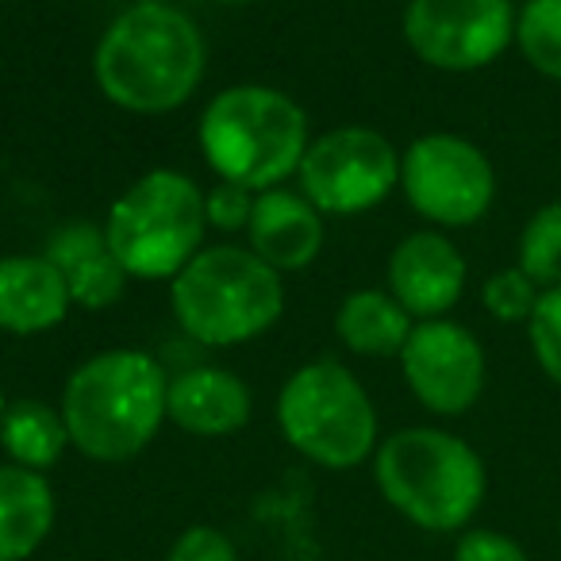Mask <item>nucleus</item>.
<instances>
[{
	"instance_id": "obj_1",
	"label": "nucleus",
	"mask_w": 561,
	"mask_h": 561,
	"mask_svg": "<svg viewBox=\"0 0 561 561\" xmlns=\"http://www.w3.org/2000/svg\"><path fill=\"white\" fill-rule=\"evenodd\" d=\"M208 70V39L178 4H131L93 50L104 101L131 116H170L196 96Z\"/></svg>"
},
{
	"instance_id": "obj_2",
	"label": "nucleus",
	"mask_w": 561,
	"mask_h": 561,
	"mask_svg": "<svg viewBox=\"0 0 561 561\" xmlns=\"http://www.w3.org/2000/svg\"><path fill=\"white\" fill-rule=\"evenodd\" d=\"M170 374L135 346H116L85 358L66 377L58 412L70 446L89 461L119 466L147 450L165 423Z\"/></svg>"
},
{
	"instance_id": "obj_3",
	"label": "nucleus",
	"mask_w": 561,
	"mask_h": 561,
	"mask_svg": "<svg viewBox=\"0 0 561 561\" xmlns=\"http://www.w3.org/2000/svg\"><path fill=\"white\" fill-rule=\"evenodd\" d=\"M374 481L385 504L427 535H461L489 496L481 454L443 427H400L381 438Z\"/></svg>"
},
{
	"instance_id": "obj_4",
	"label": "nucleus",
	"mask_w": 561,
	"mask_h": 561,
	"mask_svg": "<svg viewBox=\"0 0 561 561\" xmlns=\"http://www.w3.org/2000/svg\"><path fill=\"white\" fill-rule=\"evenodd\" d=\"M196 142L219 181L265 193L297 178L312 142L308 112L297 96L273 85H227L208 101Z\"/></svg>"
},
{
	"instance_id": "obj_5",
	"label": "nucleus",
	"mask_w": 561,
	"mask_h": 561,
	"mask_svg": "<svg viewBox=\"0 0 561 561\" xmlns=\"http://www.w3.org/2000/svg\"><path fill=\"white\" fill-rule=\"evenodd\" d=\"M170 308L193 343L227 351L262 339L285 312V280L250 247L208 242L170 280Z\"/></svg>"
},
{
	"instance_id": "obj_6",
	"label": "nucleus",
	"mask_w": 561,
	"mask_h": 561,
	"mask_svg": "<svg viewBox=\"0 0 561 561\" xmlns=\"http://www.w3.org/2000/svg\"><path fill=\"white\" fill-rule=\"evenodd\" d=\"M101 227L127 277L170 285L208 247L204 188L188 173L158 165L112 201Z\"/></svg>"
},
{
	"instance_id": "obj_7",
	"label": "nucleus",
	"mask_w": 561,
	"mask_h": 561,
	"mask_svg": "<svg viewBox=\"0 0 561 561\" xmlns=\"http://www.w3.org/2000/svg\"><path fill=\"white\" fill-rule=\"evenodd\" d=\"M277 427L300 458L331 473L366 466L381 446L374 397L339 358H316L293 369L277 392Z\"/></svg>"
},
{
	"instance_id": "obj_8",
	"label": "nucleus",
	"mask_w": 561,
	"mask_h": 561,
	"mask_svg": "<svg viewBox=\"0 0 561 561\" xmlns=\"http://www.w3.org/2000/svg\"><path fill=\"white\" fill-rule=\"evenodd\" d=\"M400 193L435 231L473 227L496 201V170L473 139L431 131L400 150Z\"/></svg>"
},
{
	"instance_id": "obj_9",
	"label": "nucleus",
	"mask_w": 561,
	"mask_h": 561,
	"mask_svg": "<svg viewBox=\"0 0 561 561\" xmlns=\"http://www.w3.org/2000/svg\"><path fill=\"white\" fill-rule=\"evenodd\" d=\"M297 185L323 219L366 216L400 188V150L374 127H335L308 142Z\"/></svg>"
},
{
	"instance_id": "obj_10",
	"label": "nucleus",
	"mask_w": 561,
	"mask_h": 561,
	"mask_svg": "<svg viewBox=\"0 0 561 561\" xmlns=\"http://www.w3.org/2000/svg\"><path fill=\"white\" fill-rule=\"evenodd\" d=\"M404 43L423 66L473 73L504 58L515 43L512 0H408Z\"/></svg>"
},
{
	"instance_id": "obj_11",
	"label": "nucleus",
	"mask_w": 561,
	"mask_h": 561,
	"mask_svg": "<svg viewBox=\"0 0 561 561\" xmlns=\"http://www.w3.org/2000/svg\"><path fill=\"white\" fill-rule=\"evenodd\" d=\"M400 374L431 415H466L481 400L489 362L481 339L454 320H423L400 351Z\"/></svg>"
},
{
	"instance_id": "obj_12",
	"label": "nucleus",
	"mask_w": 561,
	"mask_h": 561,
	"mask_svg": "<svg viewBox=\"0 0 561 561\" xmlns=\"http://www.w3.org/2000/svg\"><path fill=\"white\" fill-rule=\"evenodd\" d=\"M389 293L400 300L415 323L446 320L466 293L469 265L458 242H450L435 227L412 231L392 247L389 254Z\"/></svg>"
},
{
	"instance_id": "obj_13",
	"label": "nucleus",
	"mask_w": 561,
	"mask_h": 561,
	"mask_svg": "<svg viewBox=\"0 0 561 561\" xmlns=\"http://www.w3.org/2000/svg\"><path fill=\"white\" fill-rule=\"evenodd\" d=\"M254 415L250 385L224 366H188L170 377L165 420L193 438L239 435Z\"/></svg>"
},
{
	"instance_id": "obj_14",
	"label": "nucleus",
	"mask_w": 561,
	"mask_h": 561,
	"mask_svg": "<svg viewBox=\"0 0 561 561\" xmlns=\"http://www.w3.org/2000/svg\"><path fill=\"white\" fill-rule=\"evenodd\" d=\"M328 227L323 216L305 201L300 188H265L254 196V216L247 227V247L262 257L265 265L285 277L300 273L320 257Z\"/></svg>"
},
{
	"instance_id": "obj_15",
	"label": "nucleus",
	"mask_w": 561,
	"mask_h": 561,
	"mask_svg": "<svg viewBox=\"0 0 561 561\" xmlns=\"http://www.w3.org/2000/svg\"><path fill=\"white\" fill-rule=\"evenodd\" d=\"M70 308V289L47 254L0 257V331L4 335H47L58 323H66Z\"/></svg>"
},
{
	"instance_id": "obj_16",
	"label": "nucleus",
	"mask_w": 561,
	"mask_h": 561,
	"mask_svg": "<svg viewBox=\"0 0 561 561\" xmlns=\"http://www.w3.org/2000/svg\"><path fill=\"white\" fill-rule=\"evenodd\" d=\"M43 254L58 265L66 289H70L73 308L85 312H108L112 305H119V297L127 293V273L116 262L104 227L96 224H66L50 234Z\"/></svg>"
},
{
	"instance_id": "obj_17",
	"label": "nucleus",
	"mask_w": 561,
	"mask_h": 561,
	"mask_svg": "<svg viewBox=\"0 0 561 561\" xmlns=\"http://www.w3.org/2000/svg\"><path fill=\"white\" fill-rule=\"evenodd\" d=\"M58 519V496L47 473L0 461V561H27L39 553Z\"/></svg>"
},
{
	"instance_id": "obj_18",
	"label": "nucleus",
	"mask_w": 561,
	"mask_h": 561,
	"mask_svg": "<svg viewBox=\"0 0 561 561\" xmlns=\"http://www.w3.org/2000/svg\"><path fill=\"white\" fill-rule=\"evenodd\" d=\"M415 320L389 289H354L335 312V335L358 358H400Z\"/></svg>"
},
{
	"instance_id": "obj_19",
	"label": "nucleus",
	"mask_w": 561,
	"mask_h": 561,
	"mask_svg": "<svg viewBox=\"0 0 561 561\" xmlns=\"http://www.w3.org/2000/svg\"><path fill=\"white\" fill-rule=\"evenodd\" d=\"M0 450L12 466L32 469V473H50L58 461L66 458L70 446V431L55 404L35 397L9 400L4 420H0Z\"/></svg>"
},
{
	"instance_id": "obj_20",
	"label": "nucleus",
	"mask_w": 561,
	"mask_h": 561,
	"mask_svg": "<svg viewBox=\"0 0 561 561\" xmlns=\"http://www.w3.org/2000/svg\"><path fill=\"white\" fill-rule=\"evenodd\" d=\"M515 47L530 70L561 81V0H527L515 9Z\"/></svg>"
},
{
	"instance_id": "obj_21",
	"label": "nucleus",
	"mask_w": 561,
	"mask_h": 561,
	"mask_svg": "<svg viewBox=\"0 0 561 561\" xmlns=\"http://www.w3.org/2000/svg\"><path fill=\"white\" fill-rule=\"evenodd\" d=\"M519 265L538 289H561V201H550L523 224Z\"/></svg>"
},
{
	"instance_id": "obj_22",
	"label": "nucleus",
	"mask_w": 561,
	"mask_h": 561,
	"mask_svg": "<svg viewBox=\"0 0 561 561\" xmlns=\"http://www.w3.org/2000/svg\"><path fill=\"white\" fill-rule=\"evenodd\" d=\"M538 297H542V289H538L535 280H530L519 265L496 270L489 280H484V289H481L484 312L500 323H527L530 312H535V305H538Z\"/></svg>"
},
{
	"instance_id": "obj_23",
	"label": "nucleus",
	"mask_w": 561,
	"mask_h": 561,
	"mask_svg": "<svg viewBox=\"0 0 561 561\" xmlns=\"http://www.w3.org/2000/svg\"><path fill=\"white\" fill-rule=\"evenodd\" d=\"M527 343L538 369L561 385V289H546L527 320Z\"/></svg>"
},
{
	"instance_id": "obj_24",
	"label": "nucleus",
	"mask_w": 561,
	"mask_h": 561,
	"mask_svg": "<svg viewBox=\"0 0 561 561\" xmlns=\"http://www.w3.org/2000/svg\"><path fill=\"white\" fill-rule=\"evenodd\" d=\"M254 196L257 193L234 185V181H216L211 188H204V216H208V231H219V234L247 231L250 216H254Z\"/></svg>"
},
{
	"instance_id": "obj_25",
	"label": "nucleus",
	"mask_w": 561,
	"mask_h": 561,
	"mask_svg": "<svg viewBox=\"0 0 561 561\" xmlns=\"http://www.w3.org/2000/svg\"><path fill=\"white\" fill-rule=\"evenodd\" d=\"M165 561H239V550H234L231 535H224L211 523H196L173 538Z\"/></svg>"
},
{
	"instance_id": "obj_26",
	"label": "nucleus",
	"mask_w": 561,
	"mask_h": 561,
	"mask_svg": "<svg viewBox=\"0 0 561 561\" xmlns=\"http://www.w3.org/2000/svg\"><path fill=\"white\" fill-rule=\"evenodd\" d=\"M450 561H530L512 535L492 527H466L454 542Z\"/></svg>"
},
{
	"instance_id": "obj_27",
	"label": "nucleus",
	"mask_w": 561,
	"mask_h": 561,
	"mask_svg": "<svg viewBox=\"0 0 561 561\" xmlns=\"http://www.w3.org/2000/svg\"><path fill=\"white\" fill-rule=\"evenodd\" d=\"M216 4H227V9H242V4H257V0H216Z\"/></svg>"
},
{
	"instance_id": "obj_28",
	"label": "nucleus",
	"mask_w": 561,
	"mask_h": 561,
	"mask_svg": "<svg viewBox=\"0 0 561 561\" xmlns=\"http://www.w3.org/2000/svg\"><path fill=\"white\" fill-rule=\"evenodd\" d=\"M131 4H173V0H131Z\"/></svg>"
},
{
	"instance_id": "obj_29",
	"label": "nucleus",
	"mask_w": 561,
	"mask_h": 561,
	"mask_svg": "<svg viewBox=\"0 0 561 561\" xmlns=\"http://www.w3.org/2000/svg\"><path fill=\"white\" fill-rule=\"evenodd\" d=\"M4 408H9V400H4V392H0V420H4Z\"/></svg>"
},
{
	"instance_id": "obj_30",
	"label": "nucleus",
	"mask_w": 561,
	"mask_h": 561,
	"mask_svg": "<svg viewBox=\"0 0 561 561\" xmlns=\"http://www.w3.org/2000/svg\"><path fill=\"white\" fill-rule=\"evenodd\" d=\"M512 4H527V0H512Z\"/></svg>"
},
{
	"instance_id": "obj_31",
	"label": "nucleus",
	"mask_w": 561,
	"mask_h": 561,
	"mask_svg": "<svg viewBox=\"0 0 561 561\" xmlns=\"http://www.w3.org/2000/svg\"><path fill=\"white\" fill-rule=\"evenodd\" d=\"M558 538H561V519H558Z\"/></svg>"
}]
</instances>
